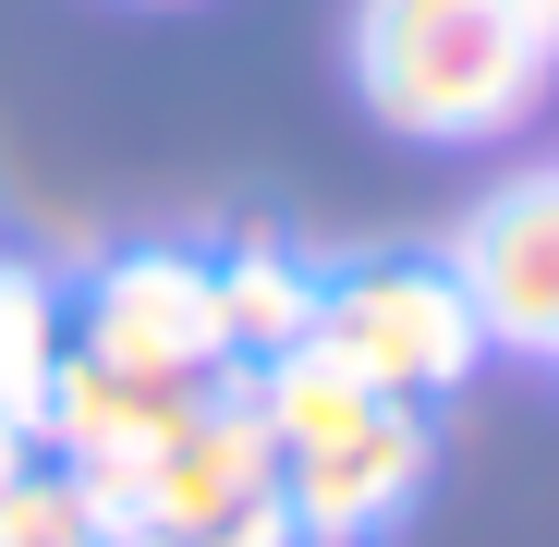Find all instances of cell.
I'll list each match as a JSON object with an SVG mask.
<instances>
[{
	"label": "cell",
	"mask_w": 559,
	"mask_h": 547,
	"mask_svg": "<svg viewBox=\"0 0 559 547\" xmlns=\"http://www.w3.org/2000/svg\"><path fill=\"white\" fill-rule=\"evenodd\" d=\"M450 281L475 305L487 353H559V170H523L462 219Z\"/></svg>",
	"instance_id": "cell-5"
},
{
	"label": "cell",
	"mask_w": 559,
	"mask_h": 547,
	"mask_svg": "<svg viewBox=\"0 0 559 547\" xmlns=\"http://www.w3.org/2000/svg\"><path fill=\"white\" fill-rule=\"evenodd\" d=\"M219 267V329H231V365H267L317 329V267H293L280 243H243V255H207Z\"/></svg>",
	"instance_id": "cell-8"
},
{
	"label": "cell",
	"mask_w": 559,
	"mask_h": 547,
	"mask_svg": "<svg viewBox=\"0 0 559 547\" xmlns=\"http://www.w3.org/2000/svg\"><path fill=\"white\" fill-rule=\"evenodd\" d=\"M438 475V438H426V402H378L353 438L329 450H293L280 463V499H293V535L305 547H378Z\"/></svg>",
	"instance_id": "cell-4"
},
{
	"label": "cell",
	"mask_w": 559,
	"mask_h": 547,
	"mask_svg": "<svg viewBox=\"0 0 559 547\" xmlns=\"http://www.w3.org/2000/svg\"><path fill=\"white\" fill-rule=\"evenodd\" d=\"M267 487H280V438H267V414L219 378L195 414H182V438L134 475V535H158V547H207V535H219L243 499H267Z\"/></svg>",
	"instance_id": "cell-6"
},
{
	"label": "cell",
	"mask_w": 559,
	"mask_h": 547,
	"mask_svg": "<svg viewBox=\"0 0 559 547\" xmlns=\"http://www.w3.org/2000/svg\"><path fill=\"white\" fill-rule=\"evenodd\" d=\"M317 341L378 402H450L487 365V329H475V305H462L450 255H365V267H341V281H317Z\"/></svg>",
	"instance_id": "cell-2"
},
{
	"label": "cell",
	"mask_w": 559,
	"mask_h": 547,
	"mask_svg": "<svg viewBox=\"0 0 559 547\" xmlns=\"http://www.w3.org/2000/svg\"><path fill=\"white\" fill-rule=\"evenodd\" d=\"M547 73L559 61L535 49L511 0H353V85L402 134H438V146L511 134L535 122Z\"/></svg>",
	"instance_id": "cell-1"
},
{
	"label": "cell",
	"mask_w": 559,
	"mask_h": 547,
	"mask_svg": "<svg viewBox=\"0 0 559 547\" xmlns=\"http://www.w3.org/2000/svg\"><path fill=\"white\" fill-rule=\"evenodd\" d=\"M61 353H73V317L49 293V267H13L0 255V426H25L37 438V402L61 378Z\"/></svg>",
	"instance_id": "cell-9"
},
{
	"label": "cell",
	"mask_w": 559,
	"mask_h": 547,
	"mask_svg": "<svg viewBox=\"0 0 559 547\" xmlns=\"http://www.w3.org/2000/svg\"><path fill=\"white\" fill-rule=\"evenodd\" d=\"M511 13H523V25H535V49L559 61V0H511Z\"/></svg>",
	"instance_id": "cell-12"
},
{
	"label": "cell",
	"mask_w": 559,
	"mask_h": 547,
	"mask_svg": "<svg viewBox=\"0 0 559 547\" xmlns=\"http://www.w3.org/2000/svg\"><path fill=\"white\" fill-rule=\"evenodd\" d=\"M547 365H559V353H547Z\"/></svg>",
	"instance_id": "cell-14"
},
{
	"label": "cell",
	"mask_w": 559,
	"mask_h": 547,
	"mask_svg": "<svg viewBox=\"0 0 559 547\" xmlns=\"http://www.w3.org/2000/svg\"><path fill=\"white\" fill-rule=\"evenodd\" d=\"M207 547H305V535H293V499L267 487V499H243V511H231V523H219Z\"/></svg>",
	"instance_id": "cell-11"
},
{
	"label": "cell",
	"mask_w": 559,
	"mask_h": 547,
	"mask_svg": "<svg viewBox=\"0 0 559 547\" xmlns=\"http://www.w3.org/2000/svg\"><path fill=\"white\" fill-rule=\"evenodd\" d=\"M25 463H37V438H25V426H0V487H13Z\"/></svg>",
	"instance_id": "cell-13"
},
{
	"label": "cell",
	"mask_w": 559,
	"mask_h": 547,
	"mask_svg": "<svg viewBox=\"0 0 559 547\" xmlns=\"http://www.w3.org/2000/svg\"><path fill=\"white\" fill-rule=\"evenodd\" d=\"M0 547H110L98 499H85L61 463H25L13 487H0Z\"/></svg>",
	"instance_id": "cell-10"
},
{
	"label": "cell",
	"mask_w": 559,
	"mask_h": 547,
	"mask_svg": "<svg viewBox=\"0 0 559 547\" xmlns=\"http://www.w3.org/2000/svg\"><path fill=\"white\" fill-rule=\"evenodd\" d=\"M73 353L122 365V378H158V390H219L231 378V329H219V267L182 255V243H134L85 281V317H73Z\"/></svg>",
	"instance_id": "cell-3"
},
{
	"label": "cell",
	"mask_w": 559,
	"mask_h": 547,
	"mask_svg": "<svg viewBox=\"0 0 559 547\" xmlns=\"http://www.w3.org/2000/svg\"><path fill=\"white\" fill-rule=\"evenodd\" d=\"M243 402L267 414L280 463H293V450H329V438H353L365 414H378V390H365V378H353V365H341V353H329L317 329H305L293 353H267L255 378H243Z\"/></svg>",
	"instance_id": "cell-7"
}]
</instances>
